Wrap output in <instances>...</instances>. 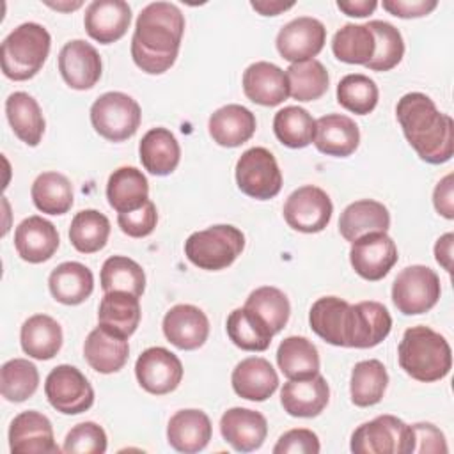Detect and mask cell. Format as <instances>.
I'll list each match as a JSON object with an SVG mask.
<instances>
[{"label":"cell","instance_id":"28","mask_svg":"<svg viewBox=\"0 0 454 454\" xmlns=\"http://www.w3.org/2000/svg\"><path fill=\"white\" fill-rule=\"evenodd\" d=\"M83 356L94 371L101 374H112L121 371L128 362L129 344L128 339L115 335L98 325L89 332L83 342Z\"/></svg>","mask_w":454,"mask_h":454},{"label":"cell","instance_id":"33","mask_svg":"<svg viewBox=\"0 0 454 454\" xmlns=\"http://www.w3.org/2000/svg\"><path fill=\"white\" fill-rule=\"evenodd\" d=\"M48 287L59 303L80 305L92 294L94 275L85 264L66 261L50 273Z\"/></svg>","mask_w":454,"mask_h":454},{"label":"cell","instance_id":"10","mask_svg":"<svg viewBox=\"0 0 454 454\" xmlns=\"http://www.w3.org/2000/svg\"><path fill=\"white\" fill-rule=\"evenodd\" d=\"M48 403L64 415H78L94 404V388L85 374L69 364H60L50 371L44 381Z\"/></svg>","mask_w":454,"mask_h":454},{"label":"cell","instance_id":"59","mask_svg":"<svg viewBox=\"0 0 454 454\" xmlns=\"http://www.w3.org/2000/svg\"><path fill=\"white\" fill-rule=\"evenodd\" d=\"M44 4H46L48 7L57 9V11H62V12H69V11H74V9L82 7V2H50V0H46Z\"/></svg>","mask_w":454,"mask_h":454},{"label":"cell","instance_id":"17","mask_svg":"<svg viewBox=\"0 0 454 454\" xmlns=\"http://www.w3.org/2000/svg\"><path fill=\"white\" fill-rule=\"evenodd\" d=\"M101 69L103 64L98 50L83 39H73L59 51V71L71 89H92L101 78Z\"/></svg>","mask_w":454,"mask_h":454},{"label":"cell","instance_id":"1","mask_svg":"<svg viewBox=\"0 0 454 454\" xmlns=\"http://www.w3.org/2000/svg\"><path fill=\"white\" fill-rule=\"evenodd\" d=\"M184 34V16L170 2L147 4L135 23L131 37L133 62L147 74L168 71L179 53Z\"/></svg>","mask_w":454,"mask_h":454},{"label":"cell","instance_id":"4","mask_svg":"<svg viewBox=\"0 0 454 454\" xmlns=\"http://www.w3.org/2000/svg\"><path fill=\"white\" fill-rule=\"evenodd\" d=\"M51 46L50 32L34 21L16 27L0 46L2 73L14 82L34 78L48 59Z\"/></svg>","mask_w":454,"mask_h":454},{"label":"cell","instance_id":"52","mask_svg":"<svg viewBox=\"0 0 454 454\" xmlns=\"http://www.w3.org/2000/svg\"><path fill=\"white\" fill-rule=\"evenodd\" d=\"M321 450L319 438L312 429H289L277 440L273 454H317Z\"/></svg>","mask_w":454,"mask_h":454},{"label":"cell","instance_id":"12","mask_svg":"<svg viewBox=\"0 0 454 454\" xmlns=\"http://www.w3.org/2000/svg\"><path fill=\"white\" fill-rule=\"evenodd\" d=\"M135 376L145 392L165 395L179 387L183 380V364L177 355L167 348L153 346L144 349L137 358Z\"/></svg>","mask_w":454,"mask_h":454},{"label":"cell","instance_id":"7","mask_svg":"<svg viewBox=\"0 0 454 454\" xmlns=\"http://www.w3.org/2000/svg\"><path fill=\"white\" fill-rule=\"evenodd\" d=\"M140 121V105L124 92H105L90 106L92 128L110 142L131 138L137 133Z\"/></svg>","mask_w":454,"mask_h":454},{"label":"cell","instance_id":"36","mask_svg":"<svg viewBox=\"0 0 454 454\" xmlns=\"http://www.w3.org/2000/svg\"><path fill=\"white\" fill-rule=\"evenodd\" d=\"M5 115L14 135L30 147H35L44 133V117L39 103L23 90L9 94L5 99Z\"/></svg>","mask_w":454,"mask_h":454},{"label":"cell","instance_id":"39","mask_svg":"<svg viewBox=\"0 0 454 454\" xmlns=\"http://www.w3.org/2000/svg\"><path fill=\"white\" fill-rule=\"evenodd\" d=\"M225 328L232 344L245 351H266L273 339V332L266 323L247 307L234 309L227 316Z\"/></svg>","mask_w":454,"mask_h":454},{"label":"cell","instance_id":"11","mask_svg":"<svg viewBox=\"0 0 454 454\" xmlns=\"http://www.w3.org/2000/svg\"><path fill=\"white\" fill-rule=\"evenodd\" d=\"M333 204L328 193L314 184L294 190L284 204V218L287 225L298 232H321L332 218Z\"/></svg>","mask_w":454,"mask_h":454},{"label":"cell","instance_id":"48","mask_svg":"<svg viewBox=\"0 0 454 454\" xmlns=\"http://www.w3.org/2000/svg\"><path fill=\"white\" fill-rule=\"evenodd\" d=\"M365 25L376 41L374 55L365 64V67L371 71H390L401 62L404 55V41L401 32L392 23L381 20H372Z\"/></svg>","mask_w":454,"mask_h":454},{"label":"cell","instance_id":"58","mask_svg":"<svg viewBox=\"0 0 454 454\" xmlns=\"http://www.w3.org/2000/svg\"><path fill=\"white\" fill-rule=\"evenodd\" d=\"M252 9L262 16H277L294 5V2H282V0H252Z\"/></svg>","mask_w":454,"mask_h":454},{"label":"cell","instance_id":"27","mask_svg":"<svg viewBox=\"0 0 454 454\" xmlns=\"http://www.w3.org/2000/svg\"><path fill=\"white\" fill-rule=\"evenodd\" d=\"M255 115L247 106L236 103L215 110L207 122L213 142L222 147H238L248 142L255 133Z\"/></svg>","mask_w":454,"mask_h":454},{"label":"cell","instance_id":"53","mask_svg":"<svg viewBox=\"0 0 454 454\" xmlns=\"http://www.w3.org/2000/svg\"><path fill=\"white\" fill-rule=\"evenodd\" d=\"M413 429V440H415V447L413 452H420V454H445L449 450L447 442L443 433L431 422H417L411 424Z\"/></svg>","mask_w":454,"mask_h":454},{"label":"cell","instance_id":"32","mask_svg":"<svg viewBox=\"0 0 454 454\" xmlns=\"http://www.w3.org/2000/svg\"><path fill=\"white\" fill-rule=\"evenodd\" d=\"M138 154L144 168L149 174L168 176L179 165L181 147L170 129L153 128L142 137Z\"/></svg>","mask_w":454,"mask_h":454},{"label":"cell","instance_id":"5","mask_svg":"<svg viewBox=\"0 0 454 454\" xmlns=\"http://www.w3.org/2000/svg\"><path fill=\"white\" fill-rule=\"evenodd\" d=\"M245 248L243 232L229 223L211 225L197 231L184 241V254L192 264L207 271L231 266Z\"/></svg>","mask_w":454,"mask_h":454},{"label":"cell","instance_id":"19","mask_svg":"<svg viewBox=\"0 0 454 454\" xmlns=\"http://www.w3.org/2000/svg\"><path fill=\"white\" fill-rule=\"evenodd\" d=\"M220 433L234 450L252 452L264 443L268 422L266 417L255 410L234 406L222 415Z\"/></svg>","mask_w":454,"mask_h":454},{"label":"cell","instance_id":"55","mask_svg":"<svg viewBox=\"0 0 454 454\" xmlns=\"http://www.w3.org/2000/svg\"><path fill=\"white\" fill-rule=\"evenodd\" d=\"M433 204L434 209L447 220L454 218V184L452 174H447L438 181L433 192Z\"/></svg>","mask_w":454,"mask_h":454},{"label":"cell","instance_id":"29","mask_svg":"<svg viewBox=\"0 0 454 454\" xmlns=\"http://www.w3.org/2000/svg\"><path fill=\"white\" fill-rule=\"evenodd\" d=\"M392 330V317L380 301H358L353 305L349 348L367 349L378 346Z\"/></svg>","mask_w":454,"mask_h":454},{"label":"cell","instance_id":"20","mask_svg":"<svg viewBox=\"0 0 454 454\" xmlns=\"http://www.w3.org/2000/svg\"><path fill=\"white\" fill-rule=\"evenodd\" d=\"M129 23L131 7L124 0H94L85 9V30L101 44L119 41L128 32Z\"/></svg>","mask_w":454,"mask_h":454},{"label":"cell","instance_id":"9","mask_svg":"<svg viewBox=\"0 0 454 454\" xmlns=\"http://www.w3.org/2000/svg\"><path fill=\"white\" fill-rule=\"evenodd\" d=\"M236 183L245 195L268 200L278 195L282 172L275 156L266 147H250L236 161Z\"/></svg>","mask_w":454,"mask_h":454},{"label":"cell","instance_id":"49","mask_svg":"<svg viewBox=\"0 0 454 454\" xmlns=\"http://www.w3.org/2000/svg\"><path fill=\"white\" fill-rule=\"evenodd\" d=\"M378 98L380 90L376 82L362 73L346 74L337 85L339 105L356 115L371 114L378 105Z\"/></svg>","mask_w":454,"mask_h":454},{"label":"cell","instance_id":"16","mask_svg":"<svg viewBox=\"0 0 454 454\" xmlns=\"http://www.w3.org/2000/svg\"><path fill=\"white\" fill-rule=\"evenodd\" d=\"M353 321V305L339 296H323L316 300L309 312L312 332L325 342L349 348Z\"/></svg>","mask_w":454,"mask_h":454},{"label":"cell","instance_id":"22","mask_svg":"<svg viewBox=\"0 0 454 454\" xmlns=\"http://www.w3.org/2000/svg\"><path fill=\"white\" fill-rule=\"evenodd\" d=\"M59 243L60 238L57 227L39 215L21 220L14 231V247L18 255L32 264L48 261L57 252Z\"/></svg>","mask_w":454,"mask_h":454},{"label":"cell","instance_id":"14","mask_svg":"<svg viewBox=\"0 0 454 454\" xmlns=\"http://www.w3.org/2000/svg\"><path fill=\"white\" fill-rule=\"evenodd\" d=\"M325 41V25L312 16H300L278 30L275 44L280 57L294 64L314 59L323 50Z\"/></svg>","mask_w":454,"mask_h":454},{"label":"cell","instance_id":"41","mask_svg":"<svg viewBox=\"0 0 454 454\" xmlns=\"http://www.w3.org/2000/svg\"><path fill=\"white\" fill-rule=\"evenodd\" d=\"M273 131L286 147L303 149L314 142L316 119L301 106H284L273 117Z\"/></svg>","mask_w":454,"mask_h":454},{"label":"cell","instance_id":"40","mask_svg":"<svg viewBox=\"0 0 454 454\" xmlns=\"http://www.w3.org/2000/svg\"><path fill=\"white\" fill-rule=\"evenodd\" d=\"M34 206L46 215H64L73 206V186L60 172H43L30 188Z\"/></svg>","mask_w":454,"mask_h":454},{"label":"cell","instance_id":"51","mask_svg":"<svg viewBox=\"0 0 454 454\" xmlns=\"http://www.w3.org/2000/svg\"><path fill=\"white\" fill-rule=\"evenodd\" d=\"M117 223L121 231L129 238H145L149 236L156 223H158V211L153 200H145L144 206H140L135 211L119 213Z\"/></svg>","mask_w":454,"mask_h":454},{"label":"cell","instance_id":"13","mask_svg":"<svg viewBox=\"0 0 454 454\" xmlns=\"http://www.w3.org/2000/svg\"><path fill=\"white\" fill-rule=\"evenodd\" d=\"M397 247L387 232H367L356 238L349 248V262L355 273L365 280H381L397 262Z\"/></svg>","mask_w":454,"mask_h":454},{"label":"cell","instance_id":"56","mask_svg":"<svg viewBox=\"0 0 454 454\" xmlns=\"http://www.w3.org/2000/svg\"><path fill=\"white\" fill-rule=\"evenodd\" d=\"M452 245H454L452 232L440 236L434 243V259L447 273L452 271Z\"/></svg>","mask_w":454,"mask_h":454},{"label":"cell","instance_id":"18","mask_svg":"<svg viewBox=\"0 0 454 454\" xmlns=\"http://www.w3.org/2000/svg\"><path fill=\"white\" fill-rule=\"evenodd\" d=\"M161 328L167 340L184 351L200 348L209 335L207 316L199 307L190 303L170 307L163 316Z\"/></svg>","mask_w":454,"mask_h":454},{"label":"cell","instance_id":"50","mask_svg":"<svg viewBox=\"0 0 454 454\" xmlns=\"http://www.w3.org/2000/svg\"><path fill=\"white\" fill-rule=\"evenodd\" d=\"M62 450L67 454H103L106 450V433L96 422H80L66 434Z\"/></svg>","mask_w":454,"mask_h":454},{"label":"cell","instance_id":"43","mask_svg":"<svg viewBox=\"0 0 454 454\" xmlns=\"http://www.w3.org/2000/svg\"><path fill=\"white\" fill-rule=\"evenodd\" d=\"M286 76L289 82V96L303 103L319 99L328 90L330 83L326 67L316 59L291 64L286 69Z\"/></svg>","mask_w":454,"mask_h":454},{"label":"cell","instance_id":"46","mask_svg":"<svg viewBox=\"0 0 454 454\" xmlns=\"http://www.w3.org/2000/svg\"><path fill=\"white\" fill-rule=\"evenodd\" d=\"M39 371L27 358L7 360L0 369V392L11 403H23L35 394Z\"/></svg>","mask_w":454,"mask_h":454},{"label":"cell","instance_id":"57","mask_svg":"<svg viewBox=\"0 0 454 454\" xmlns=\"http://www.w3.org/2000/svg\"><path fill=\"white\" fill-rule=\"evenodd\" d=\"M337 7L348 16L365 18L374 12V9L378 7V2L376 0H339Z\"/></svg>","mask_w":454,"mask_h":454},{"label":"cell","instance_id":"6","mask_svg":"<svg viewBox=\"0 0 454 454\" xmlns=\"http://www.w3.org/2000/svg\"><path fill=\"white\" fill-rule=\"evenodd\" d=\"M413 429L394 415H378L351 434L355 454H413Z\"/></svg>","mask_w":454,"mask_h":454},{"label":"cell","instance_id":"34","mask_svg":"<svg viewBox=\"0 0 454 454\" xmlns=\"http://www.w3.org/2000/svg\"><path fill=\"white\" fill-rule=\"evenodd\" d=\"M106 199L117 213L135 211L149 200V183L137 167H119L106 183Z\"/></svg>","mask_w":454,"mask_h":454},{"label":"cell","instance_id":"21","mask_svg":"<svg viewBox=\"0 0 454 454\" xmlns=\"http://www.w3.org/2000/svg\"><path fill=\"white\" fill-rule=\"evenodd\" d=\"M328 401L330 387L319 372L303 380H289L280 390L282 408L291 417H317L326 408Z\"/></svg>","mask_w":454,"mask_h":454},{"label":"cell","instance_id":"35","mask_svg":"<svg viewBox=\"0 0 454 454\" xmlns=\"http://www.w3.org/2000/svg\"><path fill=\"white\" fill-rule=\"evenodd\" d=\"M20 342L25 355L51 360L62 348V328L51 316L34 314L21 325Z\"/></svg>","mask_w":454,"mask_h":454},{"label":"cell","instance_id":"37","mask_svg":"<svg viewBox=\"0 0 454 454\" xmlns=\"http://www.w3.org/2000/svg\"><path fill=\"white\" fill-rule=\"evenodd\" d=\"M277 364L287 380H303L319 372V353L307 337L291 335L278 344Z\"/></svg>","mask_w":454,"mask_h":454},{"label":"cell","instance_id":"45","mask_svg":"<svg viewBox=\"0 0 454 454\" xmlns=\"http://www.w3.org/2000/svg\"><path fill=\"white\" fill-rule=\"evenodd\" d=\"M374 35L367 25L346 23L332 39V51L335 59L346 64L365 66L374 55Z\"/></svg>","mask_w":454,"mask_h":454},{"label":"cell","instance_id":"42","mask_svg":"<svg viewBox=\"0 0 454 454\" xmlns=\"http://www.w3.org/2000/svg\"><path fill=\"white\" fill-rule=\"evenodd\" d=\"M110 236V220L98 209L78 211L69 225V241L82 254L99 252Z\"/></svg>","mask_w":454,"mask_h":454},{"label":"cell","instance_id":"30","mask_svg":"<svg viewBox=\"0 0 454 454\" xmlns=\"http://www.w3.org/2000/svg\"><path fill=\"white\" fill-rule=\"evenodd\" d=\"M390 227L388 209L372 199L355 200L340 213L339 232L340 236L353 243L356 238L367 232H387Z\"/></svg>","mask_w":454,"mask_h":454},{"label":"cell","instance_id":"3","mask_svg":"<svg viewBox=\"0 0 454 454\" xmlns=\"http://www.w3.org/2000/svg\"><path fill=\"white\" fill-rule=\"evenodd\" d=\"M401 369L417 381L433 383L443 380L452 367V351L443 335L429 326H411L397 346Z\"/></svg>","mask_w":454,"mask_h":454},{"label":"cell","instance_id":"44","mask_svg":"<svg viewBox=\"0 0 454 454\" xmlns=\"http://www.w3.org/2000/svg\"><path fill=\"white\" fill-rule=\"evenodd\" d=\"M99 278L105 293L124 291L140 298L145 289V273L142 266L124 255L108 257L101 266Z\"/></svg>","mask_w":454,"mask_h":454},{"label":"cell","instance_id":"26","mask_svg":"<svg viewBox=\"0 0 454 454\" xmlns=\"http://www.w3.org/2000/svg\"><path fill=\"white\" fill-rule=\"evenodd\" d=\"M360 129L356 122L342 114H326L316 121L314 145L326 156L346 158L356 151Z\"/></svg>","mask_w":454,"mask_h":454},{"label":"cell","instance_id":"2","mask_svg":"<svg viewBox=\"0 0 454 454\" xmlns=\"http://www.w3.org/2000/svg\"><path fill=\"white\" fill-rule=\"evenodd\" d=\"M397 121L419 158L431 165L445 163L454 154V122L424 92L404 94L395 106Z\"/></svg>","mask_w":454,"mask_h":454},{"label":"cell","instance_id":"25","mask_svg":"<svg viewBox=\"0 0 454 454\" xmlns=\"http://www.w3.org/2000/svg\"><path fill=\"white\" fill-rule=\"evenodd\" d=\"M211 420L202 410L186 408L176 411L167 424V440L172 449L184 454L204 450L211 440Z\"/></svg>","mask_w":454,"mask_h":454},{"label":"cell","instance_id":"54","mask_svg":"<svg viewBox=\"0 0 454 454\" xmlns=\"http://www.w3.org/2000/svg\"><path fill=\"white\" fill-rule=\"evenodd\" d=\"M383 9L397 18H422L436 9V0H383Z\"/></svg>","mask_w":454,"mask_h":454},{"label":"cell","instance_id":"24","mask_svg":"<svg viewBox=\"0 0 454 454\" xmlns=\"http://www.w3.org/2000/svg\"><path fill=\"white\" fill-rule=\"evenodd\" d=\"M231 383L239 397L261 403L278 388V374L266 358L248 356L234 367Z\"/></svg>","mask_w":454,"mask_h":454},{"label":"cell","instance_id":"23","mask_svg":"<svg viewBox=\"0 0 454 454\" xmlns=\"http://www.w3.org/2000/svg\"><path fill=\"white\" fill-rule=\"evenodd\" d=\"M243 92L252 103L262 106H277L289 96V82L286 71L273 62H254L243 73Z\"/></svg>","mask_w":454,"mask_h":454},{"label":"cell","instance_id":"38","mask_svg":"<svg viewBox=\"0 0 454 454\" xmlns=\"http://www.w3.org/2000/svg\"><path fill=\"white\" fill-rule=\"evenodd\" d=\"M387 385L388 374L380 360L369 358L355 364L349 381V394L353 404L360 408L378 404L383 399Z\"/></svg>","mask_w":454,"mask_h":454},{"label":"cell","instance_id":"47","mask_svg":"<svg viewBox=\"0 0 454 454\" xmlns=\"http://www.w3.org/2000/svg\"><path fill=\"white\" fill-rule=\"evenodd\" d=\"M245 307L252 310L259 319H262L266 326L273 332V335L287 325L291 314L287 296L273 286H262L254 289L248 294Z\"/></svg>","mask_w":454,"mask_h":454},{"label":"cell","instance_id":"8","mask_svg":"<svg viewBox=\"0 0 454 454\" xmlns=\"http://www.w3.org/2000/svg\"><path fill=\"white\" fill-rule=\"evenodd\" d=\"M440 277L434 270L411 264L397 273L392 284V301L404 316H417L431 310L440 300Z\"/></svg>","mask_w":454,"mask_h":454},{"label":"cell","instance_id":"15","mask_svg":"<svg viewBox=\"0 0 454 454\" xmlns=\"http://www.w3.org/2000/svg\"><path fill=\"white\" fill-rule=\"evenodd\" d=\"M9 449L12 454H59L53 426L46 415L35 410L18 413L9 427Z\"/></svg>","mask_w":454,"mask_h":454},{"label":"cell","instance_id":"31","mask_svg":"<svg viewBox=\"0 0 454 454\" xmlns=\"http://www.w3.org/2000/svg\"><path fill=\"white\" fill-rule=\"evenodd\" d=\"M138 298L124 291H110L99 301L98 325L105 330L129 339L140 323Z\"/></svg>","mask_w":454,"mask_h":454}]
</instances>
